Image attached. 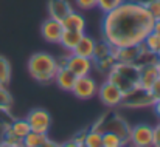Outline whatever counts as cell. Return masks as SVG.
Wrapping results in <instances>:
<instances>
[{"label": "cell", "instance_id": "6da1fadb", "mask_svg": "<svg viewBox=\"0 0 160 147\" xmlns=\"http://www.w3.org/2000/svg\"><path fill=\"white\" fill-rule=\"evenodd\" d=\"M154 19L146 6L135 0H124L104 14L101 22L103 39L113 48L140 45L152 31Z\"/></svg>", "mask_w": 160, "mask_h": 147}, {"label": "cell", "instance_id": "7a4b0ae2", "mask_svg": "<svg viewBox=\"0 0 160 147\" xmlns=\"http://www.w3.org/2000/svg\"><path fill=\"white\" fill-rule=\"evenodd\" d=\"M58 71V62L56 57L48 53H34L28 60V73L30 76L41 82V84H50L53 82L54 74Z\"/></svg>", "mask_w": 160, "mask_h": 147}, {"label": "cell", "instance_id": "3957f363", "mask_svg": "<svg viewBox=\"0 0 160 147\" xmlns=\"http://www.w3.org/2000/svg\"><path fill=\"white\" fill-rule=\"evenodd\" d=\"M107 81L115 84L123 95L138 85V67L135 64L115 62V65L106 73Z\"/></svg>", "mask_w": 160, "mask_h": 147}, {"label": "cell", "instance_id": "277c9868", "mask_svg": "<svg viewBox=\"0 0 160 147\" xmlns=\"http://www.w3.org/2000/svg\"><path fill=\"white\" fill-rule=\"evenodd\" d=\"M154 98L151 96L149 90L142 88L140 85H137L135 88L129 90L128 93L123 95L121 105L123 107H131V108H142V107H152Z\"/></svg>", "mask_w": 160, "mask_h": 147}, {"label": "cell", "instance_id": "5b68a950", "mask_svg": "<svg viewBox=\"0 0 160 147\" xmlns=\"http://www.w3.org/2000/svg\"><path fill=\"white\" fill-rule=\"evenodd\" d=\"M95 129H98V130H101V132H104V130H109V132H113V133H117L123 141H124V144L126 143H129V133H131V127L120 118V116H117V115H113V116H104V118H101L100 119V122L97 124V127Z\"/></svg>", "mask_w": 160, "mask_h": 147}, {"label": "cell", "instance_id": "8992f818", "mask_svg": "<svg viewBox=\"0 0 160 147\" xmlns=\"http://www.w3.org/2000/svg\"><path fill=\"white\" fill-rule=\"evenodd\" d=\"M97 95H98L100 101L103 102V105L110 107V108L121 105V101H123V92H121L115 84H112V82L107 81V79L98 87Z\"/></svg>", "mask_w": 160, "mask_h": 147}, {"label": "cell", "instance_id": "52a82bcc", "mask_svg": "<svg viewBox=\"0 0 160 147\" xmlns=\"http://www.w3.org/2000/svg\"><path fill=\"white\" fill-rule=\"evenodd\" d=\"M65 68H68L76 78L86 76V74H90V71L93 70V60L90 57L68 53L67 59H65Z\"/></svg>", "mask_w": 160, "mask_h": 147}, {"label": "cell", "instance_id": "ba28073f", "mask_svg": "<svg viewBox=\"0 0 160 147\" xmlns=\"http://www.w3.org/2000/svg\"><path fill=\"white\" fill-rule=\"evenodd\" d=\"M97 90H98V84L97 81L90 76V74H86V76H79L76 78L75 81V85L72 88V93L76 96L78 99H90L97 95Z\"/></svg>", "mask_w": 160, "mask_h": 147}, {"label": "cell", "instance_id": "9c48e42d", "mask_svg": "<svg viewBox=\"0 0 160 147\" xmlns=\"http://www.w3.org/2000/svg\"><path fill=\"white\" fill-rule=\"evenodd\" d=\"M27 121L30 124V129L33 132H41V133H48L50 126H52V116L47 110L44 108H34L28 113Z\"/></svg>", "mask_w": 160, "mask_h": 147}, {"label": "cell", "instance_id": "30bf717a", "mask_svg": "<svg viewBox=\"0 0 160 147\" xmlns=\"http://www.w3.org/2000/svg\"><path fill=\"white\" fill-rule=\"evenodd\" d=\"M129 143L137 147H149L152 146V126L148 124H137L131 127Z\"/></svg>", "mask_w": 160, "mask_h": 147}, {"label": "cell", "instance_id": "8fae6325", "mask_svg": "<svg viewBox=\"0 0 160 147\" xmlns=\"http://www.w3.org/2000/svg\"><path fill=\"white\" fill-rule=\"evenodd\" d=\"M62 31H64L62 23L59 20L52 19V17L45 19L42 22V25H41V34H42V37L48 44H59V39H61Z\"/></svg>", "mask_w": 160, "mask_h": 147}, {"label": "cell", "instance_id": "7c38bea8", "mask_svg": "<svg viewBox=\"0 0 160 147\" xmlns=\"http://www.w3.org/2000/svg\"><path fill=\"white\" fill-rule=\"evenodd\" d=\"M159 78V64H149L138 67V85L149 90L154 81Z\"/></svg>", "mask_w": 160, "mask_h": 147}, {"label": "cell", "instance_id": "4fadbf2b", "mask_svg": "<svg viewBox=\"0 0 160 147\" xmlns=\"http://www.w3.org/2000/svg\"><path fill=\"white\" fill-rule=\"evenodd\" d=\"M47 11H48V16L52 19L61 22L67 14H70L73 11V8H72L68 0H48Z\"/></svg>", "mask_w": 160, "mask_h": 147}, {"label": "cell", "instance_id": "5bb4252c", "mask_svg": "<svg viewBox=\"0 0 160 147\" xmlns=\"http://www.w3.org/2000/svg\"><path fill=\"white\" fill-rule=\"evenodd\" d=\"M75 81H76V76L65 67H59L56 74H54L53 82L64 92H72L73 85H75Z\"/></svg>", "mask_w": 160, "mask_h": 147}, {"label": "cell", "instance_id": "9a60e30c", "mask_svg": "<svg viewBox=\"0 0 160 147\" xmlns=\"http://www.w3.org/2000/svg\"><path fill=\"white\" fill-rule=\"evenodd\" d=\"M61 23H62V28L64 30H72V31H86V17L82 16V14H79V12H76L75 9L70 12V14H67L62 20H61Z\"/></svg>", "mask_w": 160, "mask_h": 147}, {"label": "cell", "instance_id": "2e32d148", "mask_svg": "<svg viewBox=\"0 0 160 147\" xmlns=\"http://www.w3.org/2000/svg\"><path fill=\"white\" fill-rule=\"evenodd\" d=\"M140 51V45H131V47H120L113 48V56L117 62H124V64H134Z\"/></svg>", "mask_w": 160, "mask_h": 147}, {"label": "cell", "instance_id": "e0dca14e", "mask_svg": "<svg viewBox=\"0 0 160 147\" xmlns=\"http://www.w3.org/2000/svg\"><path fill=\"white\" fill-rule=\"evenodd\" d=\"M95 44H97V40H95L93 37L84 34V36L79 39V42L76 44V47L73 48L72 53H75V54H78V56H84V57H90V59H92L93 50H95Z\"/></svg>", "mask_w": 160, "mask_h": 147}, {"label": "cell", "instance_id": "ac0fdd59", "mask_svg": "<svg viewBox=\"0 0 160 147\" xmlns=\"http://www.w3.org/2000/svg\"><path fill=\"white\" fill-rule=\"evenodd\" d=\"M86 33L82 31H72V30H64L62 34H61V39H59V44L67 50L68 53H72L73 48L76 47V44L79 42V39L84 36Z\"/></svg>", "mask_w": 160, "mask_h": 147}, {"label": "cell", "instance_id": "d6986e66", "mask_svg": "<svg viewBox=\"0 0 160 147\" xmlns=\"http://www.w3.org/2000/svg\"><path fill=\"white\" fill-rule=\"evenodd\" d=\"M23 146L45 147V146H52V141H50V138H48L47 133H41V132H33V130H30V133L23 138Z\"/></svg>", "mask_w": 160, "mask_h": 147}, {"label": "cell", "instance_id": "ffe728a7", "mask_svg": "<svg viewBox=\"0 0 160 147\" xmlns=\"http://www.w3.org/2000/svg\"><path fill=\"white\" fill-rule=\"evenodd\" d=\"M134 64L137 67H142V65H149V64H159V60H157L156 53L149 51L143 44H140V51H138V56Z\"/></svg>", "mask_w": 160, "mask_h": 147}, {"label": "cell", "instance_id": "44dd1931", "mask_svg": "<svg viewBox=\"0 0 160 147\" xmlns=\"http://www.w3.org/2000/svg\"><path fill=\"white\" fill-rule=\"evenodd\" d=\"M8 130L12 133V135H16L17 138H25L28 133H30V124H28V121L27 119H16V121H12V124L11 126H8Z\"/></svg>", "mask_w": 160, "mask_h": 147}, {"label": "cell", "instance_id": "7402d4cb", "mask_svg": "<svg viewBox=\"0 0 160 147\" xmlns=\"http://www.w3.org/2000/svg\"><path fill=\"white\" fill-rule=\"evenodd\" d=\"M112 53H113V47L103 39V40H100V42L95 44V50H93L92 60H93V62H98V60H101V59L107 57V56L112 54Z\"/></svg>", "mask_w": 160, "mask_h": 147}, {"label": "cell", "instance_id": "603a6c76", "mask_svg": "<svg viewBox=\"0 0 160 147\" xmlns=\"http://www.w3.org/2000/svg\"><path fill=\"white\" fill-rule=\"evenodd\" d=\"M101 130L98 129H92L89 130L86 135H84V144L82 146H87V147H103V140H101Z\"/></svg>", "mask_w": 160, "mask_h": 147}, {"label": "cell", "instance_id": "cb8c5ba5", "mask_svg": "<svg viewBox=\"0 0 160 147\" xmlns=\"http://www.w3.org/2000/svg\"><path fill=\"white\" fill-rule=\"evenodd\" d=\"M101 140H103V147H121L124 144V141L113 132H109V130H104L101 132Z\"/></svg>", "mask_w": 160, "mask_h": 147}, {"label": "cell", "instance_id": "d4e9b609", "mask_svg": "<svg viewBox=\"0 0 160 147\" xmlns=\"http://www.w3.org/2000/svg\"><path fill=\"white\" fill-rule=\"evenodd\" d=\"M11 81V64L0 56V85H8Z\"/></svg>", "mask_w": 160, "mask_h": 147}, {"label": "cell", "instance_id": "484cf974", "mask_svg": "<svg viewBox=\"0 0 160 147\" xmlns=\"http://www.w3.org/2000/svg\"><path fill=\"white\" fill-rule=\"evenodd\" d=\"M12 107V96L6 90V85H0V111H9Z\"/></svg>", "mask_w": 160, "mask_h": 147}, {"label": "cell", "instance_id": "4316f807", "mask_svg": "<svg viewBox=\"0 0 160 147\" xmlns=\"http://www.w3.org/2000/svg\"><path fill=\"white\" fill-rule=\"evenodd\" d=\"M142 44L149 50V51L157 53V51L160 50V34L154 33V31H151V33L145 37V40H143Z\"/></svg>", "mask_w": 160, "mask_h": 147}, {"label": "cell", "instance_id": "83f0119b", "mask_svg": "<svg viewBox=\"0 0 160 147\" xmlns=\"http://www.w3.org/2000/svg\"><path fill=\"white\" fill-rule=\"evenodd\" d=\"M124 0H97V8H100L104 14L115 9L120 3H123Z\"/></svg>", "mask_w": 160, "mask_h": 147}, {"label": "cell", "instance_id": "f1b7e54d", "mask_svg": "<svg viewBox=\"0 0 160 147\" xmlns=\"http://www.w3.org/2000/svg\"><path fill=\"white\" fill-rule=\"evenodd\" d=\"M3 146L20 147V146H23V140H22V138H17L16 135H12V133L6 129V130H5V135H3Z\"/></svg>", "mask_w": 160, "mask_h": 147}, {"label": "cell", "instance_id": "f546056e", "mask_svg": "<svg viewBox=\"0 0 160 147\" xmlns=\"http://www.w3.org/2000/svg\"><path fill=\"white\" fill-rule=\"evenodd\" d=\"M145 6L154 20L160 19V0H149L148 3H145Z\"/></svg>", "mask_w": 160, "mask_h": 147}, {"label": "cell", "instance_id": "4dcf8cb0", "mask_svg": "<svg viewBox=\"0 0 160 147\" xmlns=\"http://www.w3.org/2000/svg\"><path fill=\"white\" fill-rule=\"evenodd\" d=\"M75 2H76V6L84 9V11L97 8V0H75Z\"/></svg>", "mask_w": 160, "mask_h": 147}, {"label": "cell", "instance_id": "1f68e13d", "mask_svg": "<svg viewBox=\"0 0 160 147\" xmlns=\"http://www.w3.org/2000/svg\"><path fill=\"white\" fill-rule=\"evenodd\" d=\"M149 93H151V96L154 98V101L160 99V76L154 81V84L149 87Z\"/></svg>", "mask_w": 160, "mask_h": 147}, {"label": "cell", "instance_id": "d6a6232c", "mask_svg": "<svg viewBox=\"0 0 160 147\" xmlns=\"http://www.w3.org/2000/svg\"><path fill=\"white\" fill-rule=\"evenodd\" d=\"M152 146L160 147V121L152 127Z\"/></svg>", "mask_w": 160, "mask_h": 147}, {"label": "cell", "instance_id": "836d02e7", "mask_svg": "<svg viewBox=\"0 0 160 147\" xmlns=\"http://www.w3.org/2000/svg\"><path fill=\"white\" fill-rule=\"evenodd\" d=\"M152 107H154V111H156V115H157V118L160 119V99L157 101H154V104H152Z\"/></svg>", "mask_w": 160, "mask_h": 147}, {"label": "cell", "instance_id": "e575fe53", "mask_svg": "<svg viewBox=\"0 0 160 147\" xmlns=\"http://www.w3.org/2000/svg\"><path fill=\"white\" fill-rule=\"evenodd\" d=\"M152 31L160 34V19H156V20H154V23H152Z\"/></svg>", "mask_w": 160, "mask_h": 147}, {"label": "cell", "instance_id": "d590c367", "mask_svg": "<svg viewBox=\"0 0 160 147\" xmlns=\"http://www.w3.org/2000/svg\"><path fill=\"white\" fill-rule=\"evenodd\" d=\"M135 2H140V3H143V5H145V3H148L149 0H135Z\"/></svg>", "mask_w": 160, "mask_h": 147}, {"label": "cell", "instance_id": "8d00e7d4", "mask_svg": "<svg viewBox=\"0 0 160 147\" xmlns=\"http://www.w3.org/2000/svg\"><path fill=\"white\" fill-rule=\"evenodd\" d=\"M156 56H157V60H159V62H160V50H159V51H157V53H156Z\"/></svg>", "mask_w": 160, "mask_h": 147}, {"label": "cell", "instance_id": "74e56055", "mask_svg": "<svg viewBox=\"0 0 160 147\" xmlns=\"http://www.w3.org/2000/svg\"><path fill=\"white\" fill-rule=\"evenodd\" d=\"M159 76H160V62H159Z\"/></svg>", "mask_w": 160, "mask_h": 147}]
</instances>
